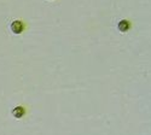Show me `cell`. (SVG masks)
I'll use <instances>...</instances> for the list:
<instances>
[{"mask_svg":"<svg viewBox=\"0 0 151 135\" xmlns=\"http://www.w3.org/2000/svg\"><path fill=\"white\" fill-rule=\"evenodd\" d=\"M28 29V24L23 19H14L10 23V30L14 35H21Z\"/></svg>","mask_w":151,"mask_h":135,"instance_id":"1","label":"cell"},{"mask_svg":"<svg viewBox=\"0 0 151 135\" xmlns=\"http://www.w3.org/2000/svg\"><path fill=\"white\" fill-rule=\"evenodd\" d=\"M27 112H28V110L24 105H17L11 110V116L16 119H22L23 117H26Z\"/></svg>","mask_w":151,"mask_h":135,"instance_id":"2","label":"cell"},{"mask_svg":"<svg viewBox=\"0 0 151 135\" xmlns=\"http://www.w3.org/2000/svg\"><path fill=\"white\" fill-rule=\"evenodd\" d=\"M48 1H53V0H48Z\"/></svg>","mask_w":151,"mask_h":135,"instance_id":"4","label":"cell"},{"mask_svg":"<svg viewBox=\"0 0 151 135\" xmlns=\"http://www.w3.org/2000/svg\"><path fill=\"white\" fill-rule=\"evenodd\" d=\"M117 29L121 31V33H127L129 29H131V22L128 19H121L119 23H117Z\"/></svg>","mask_w":151,"mask_h":135,"instance_id":"3","label":"cell"}]
</instances>
